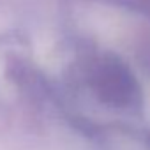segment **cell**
Here are the masks:
<instances>
[{
  "label": "cell",
  "mask_w": 150,
  "mask_h": 150,
  "mask_svg": "<svg viewBox=\"0 0 150 150\" xmlns=\"http://www.w3.org/2000/svg\"><path fill=\"white\" fill-rule=\"evenodd\" d=\"M92 85L97 96L113 106H129L138 101V85L129 69L117 60H103L94 76Z\"/></svg>",
  "instance_id": "cell-1"
}]
</instances>
